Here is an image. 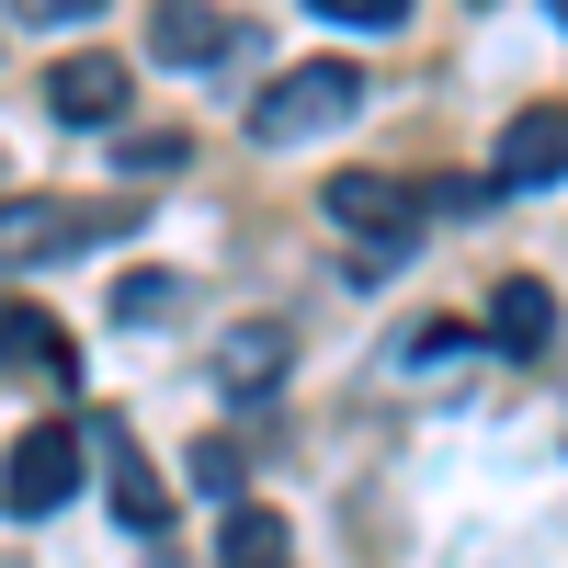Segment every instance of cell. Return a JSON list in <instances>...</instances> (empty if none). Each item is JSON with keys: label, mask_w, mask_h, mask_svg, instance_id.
<instances>
[{"label": "cell", "mask_w": 568, "mask_h": 568, "mask_svg": "<svg viewBox=\"0 0 568 568\" xmlns=\"http://www.w3.org/2000/svg\"><path fill=\"white\" fill-rule=\"evenodd\" d=\"M182 296H194L182 273H125V284H114V318H125V329H160V318H182Z\"/></svg>", "instance_id": "cell-12"}, {"label": "cell", "mask_w": 568, "mask_h": 568, "mask_svg": "<svg viewBox=\"0 0 568 568\" xmlns=\"http://www.w3.org/2000/svg\"><path fill=\"white\" fill-rule=\"evenodd\" d=\"M125 91H136L125 58H58V80H45V114H58V125H114Z\"/></svg>", "instance_id": "cell-7"}, {"label": "cell", "mask_w": 568, "mask_h": 568, "mask_svg": "<svg viewBox=\"0 0 568 568\" xmlns=\"http://www.w3.org/2000/svg\"><path fill=\"white\" fill-rule=\"evenodd\" d=\"M80 420H34V433L12 444V466H0V511L12 524H45V511H69V489H80Z\"/></svg>", "instance_id": "cell-4"}, {"label": "cell", "mask_w": 568, "mask_h": 568, "mask_svg": "<svg viewBox=\"0 0 568 568\" xmlns=\"http://www.w3.org/2000/svg\"><path fill=\"white\" fill-rule=\"evenodd\" d=\"M12 12H23V23H91L103 0H12Z\"/></svg>", "instance_id": "cell-17"}, {"label": "cell", "mask_w": 568, "mask_h": 568, "mask_svg": "<svg viewBox=\"0 0 568 568\" xmlns=\"http://www.w3.org/2000/svg\"><path fill=\"white\" fill-rule=\"evenodd\" d=\"M149 58L160 69H216V58H240V23H227L216 0H160L149 12Z\"/></svg>", "instance_id": "cell-6"}, {"label": "cell", "mask_w": 568, "mask_h": 568, "mask_svg": "<svg viewBox=\"0 0 568 568\" xmlns=\"http://www.w3.org/2000/svg\"><path fill=\"white\" fill-rule=\"evenodd\" d=\"M353 103H364V69L353 58H296L284 80L251 91V136H262V149H307V136H329Z\"/></svg>", "instance_id": "cell-1"}, {"label": "cell", "mask_w": 568, "mask_h": 568, "mask_svg": "<svg viewBox=\"0 0 568 568\" xmlns=\"http://www.w3.org/2000/svg\"><path fill=\"white\" fill-rule=\"evenodd\" d=\"M0 375H80V353H69V329L45 318V307L0 296Z\"/></svg>", "instance_id": "cell-9"}, {"label": "cell", "mask_w": 568, "mask_h": 568, "mask_svg": "<svg viewBox=\"0 0 568 568\" xmlns=\"http://www.w3.org/2000/svg\"><path fill=\"white\" fill-rule=\"evenodd\" d=\"M160 568H171V557H160Z\"/></svg>", "instance_id": "cell-18"}, {"label": "cell", "mask_w": 568, "mask_h": 568, "mask_svg": "<svg viewBox=\"0 0 568 568\" xmlns=\"http://www.w3.org/2000/svg\"><path fill=\"white\" fill-rule=\"evenodd\" d=\"M489 342H500L511 364H546V353H557V284H535V273H511L500 296H489Z\"/></svg>", "instance_id": "cell-8"}, {"label": "cell", "mask_w": 568, "mask_h": 568, "mask_svg": "<svg viewBox=\"0 0 568 568\" xmlns=\"http://www.w3.org/2000/svg\"><path fill=\"white\" fill-rule=\"evenodd\" d=\"M194 489H240V444H227V433L194 444Z\"/></svg>", "instance_id": "cell-16"}, {"label": "cell", "mask_w": 568, "mask_h": 568, "mask_svg": "<svg viewBox=\"0 0 568 568\" xmlns=\"http://www.w3.org/2000/svg\"><path fill=\"white\" fill-rule=\"evenodd\" d=\"M307 12H318L329 34H398V23H409V0H307Z\"/></svg>", "instance_id": "cell-15"}, {"label": "cell", "mask_w": 568, "mask_h": 568, "mask_svg": "<svg viewBox=\"0 0 568 568\" xmlns=\"http://www.w3.org/2000/svg\"><path fill=\"white\" fill-rule=\"evenodd\" d=\"M136 205H69V194H0V273H34V262H58L80 240H125Z\"/></svg>", "instance_id": "cell-2"}, {"label": "cell", "mask_w": 568, "mask_h": 568, "mask_svg": "<svg viewBox=\"0 0 568 568\" xmlns=\"http://www.w3.org/2000/svg\"><path fill=\"white\" fill-rule=\"evenodd\" d=\"M557 136H568V114L557 103H524L511 136H500V182H535V194H546V182H557Z\"/></svg>", "instance_id": "cell-10"}, {"label": "cell", "mask_w": 568, "mask_h": 568, "mask_svg": "<svg viewBox=\"0 0 568 568\" xmlns=\"http://www.w3.org/2000/svg\"><path fill=\"white\" fill-rule=\"evenodd\" d=\"M182 160H194V136H171V125H160V136H125V149H114V171H125V182H171Z\"/></svg>", "instance_id": "cell-14"}, {"label": "cell", "mask_w": 568, "mask_h": 568, "mask_svg": "<svg viewBox=\"0 0 568 568\" xmlns=\"http://www.w3.org/2000/svg\"><path fill=\"white\" fill-rule=\"evenodd\" d=\"M80 455H103L114 524H136V535H160V524H171V489H160V466H149V444H136L114 409H103V420H80Z\"/></svg>", "instance_id": "cell-5"}, {"label": "cell", "mask_w": 568, "mask_h": 568, "mask_svg": "<svg viewBox=\"0 0 568 568\" xmlns=\"http://www.w3.org/2000/svg\"><path fill=\"white\" fill-rule=\"evenodd\" d=\"M318 216L342 227V240H364L375 262H398V251L420 240V194H409V182H387V171H329Z\"/></svg>", "instance_id": "cell-3"}, {"label": "cell", "mask_w": 568, "mask_h": 568, "mask_svg": "<svg viewBox=\"0 0 568 568\" xmlns=\"http://www.w3.org/2000/svg\"><path fill=\"white\" fill-rule=\"evenodd\" d=\"M216 568H296V535H284V511L240 500V511H227V535H216Z\"/></svg>", "instance_id": "cell-11"}, {"label": "cell", "mask_w": 568, "mask_h": 568, "mask_svg": "<svg viewBox=\"0 0 568 568\" xmlns=\"http://www.w3.org/2000/svg\"><path fill=\"white\" fill-rule=\"evenodd\" d=\"M216 375H227V387H273V375H284V329H273V318H251L240 342L216 353Z\"/></svg>", "instance_id": "cell-13"}]
</instances>
